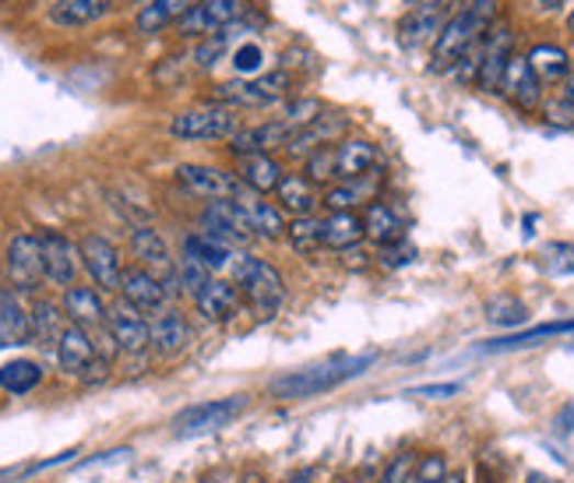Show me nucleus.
<instances>
[{
	"mask_svg": "<svg viewBox=\"0 0 574 483\" xmlns=\"http://www.w3.org/2000/svg\"><path fill=\"white\" fill-rule=\"evenodd\" d=\"M494 19H497V0H469V4H462V11H454L444 22L441 36L434 40L430 71L441 75L459 68V60L486 36Z\"/></svg>",
	"mask_w": 574,
	"mask_h": 483,
	"instance_id": "1",
	"label": "nucleus"
},
{
	"mask_svg": "<svg viewBox=\"0 0 574 483\" xmlns=\"http://www.w3.org/2000/svg\"><path fill=\"white\" fill-rule=\"evenodd\" d=\"M229 276L236 282V290L244 293L250 314H255L258 322H272L285 300V282L275 265H268L265 258H255V255H233Z\"/></svg>",
	"mask_w": 574,
	"mask_h": 483,
	"instance_id": "2",
	"label": "nucleus"
},
{
	"mask_svg": "<svg viewBox=\"0 0 574 483\" xmlns=\"http://www.w3.org/2000/svg\"><path fill=\"white\" fill-rule=\"evenodd\" d=\"M374 357H357V360H331V363H317V368H303V371H290L275 378L268 392H272L279 403H303V398H314L320 392H331L346 385V381L360 378Z\"/></svg>",
	"mask_w": 574,
	"mask_h": 483,
	"instance_id": "3",
	"label": "nucleus"
},
{
	"mask_svg": "<svg viewBox=\"0 0 574 483\" xmlns=\"http://www.w3.org/2000/svg\"><path fill=\"white\" fill-rule=\"evenodd\" d=\"M293 89V75L279 68V71H268V75H255V78H236V81H223V86L212 89L209 103L218 106H229V110H265V106H275L282 103L285 96Z\"/></svg>",
	"mask_w": 574,
	"mask_h": 483,
	"instance_id": "4",
	"label": "nucleus"
},
{
	"mask_svg": "<svg viewBox=\"0 0 574 483\" xmlns=\"http://www.w3.org/2000/svg\"><path fill=\"white\" fill-rule=\"evenodd\" d=\"M240 131V116L229 106L205 103L194 110H183L170 121V135L177 142H223Z\"/></svg>",
	"mask_w": 574,
	"mask_h": 483,
	"instance_id": "5",
	"label": "nucleus"
},
{
	"mask_svg": "<svg viewBox=\"0 0 574 483\" xmlns=\"http://www.w3.org/2000/svg\"><path fill=\"white\" fill-rule=\"evenodd\" d=\"M57 363H60L64 374L86 381V385H92V381H103L106 371H110V360L99 357V349L89 339V332L78 328V325H67L64 336L57 339Z\"/></svg>",
	"mask_w": 574,
	"mask_h": 483,
	"instance_id": "6",
	"label": "nucleus"
},
{
	"mask_svg": "<svg viewBox=\"0 0 574 483\" xmlns=\"http://www.w3.org/2000/svg\"><path fill=\"white\" fill-rule=\"evenodd\" d=\"M247 403H250V395H226V398H209V403L188 406L183 413H177L173 435L198 438V435H209V430H223L236 420V416H244Z\"/></svg>",
	"mask_w": 574,
	"mask_h": 483,
	"instance_id": "7",
	"label": "nucleus"
},
{
	"mask_svg": "<svg viewBox=\"0 0 574 483\" xmlns=\"http://www.w3.org/2000/svg\"><path fill=\"white\" fill-rule=\"evenodd\" d=\"M201 233L212 240H223L226 247H244L258 237L255 223H250V212L244 202H209L201 212Z\"/></svg>",
	"mask_w": 574,
	"mask_h": 483,
	"instance_id": "8",
	"label": "nucleus"
},
{
	"mask_svg": "<svg viewBox=\"0 0 574 483\" xmlns=\"http://www.w3.org/2000/svg\"><path fill=\"white\" fill-rule=\"evenodd\" d=\"M4 265H8V279L14 293H36L46 279L40 233H19V237H11Z\"/></svg>",
	"mask_w": 574,
	"mask_h": 483,
	"instance_id": "9",
	"label": "nucleus"
},
{
	"mask_svg": "<svg viewBox=\"0 0 574 483\" xmlns=\"http://www.w3.org/2000/svg\"><path fill=\"white\" fill-rule=\"evenodd\" d=\"M177 180H180V184L188 188L191 194L209 198V202H229V198H233V202H244V198L250 194V191L240 184V177L218 170V166L183 162L180 170H177Z\"/></svg>",
	"mask_w": 574,
	"mask_h": 483,
	"instance_id": "10",
	"label": "nucleus"
},
{
	"mask_svg": "<svg viewBox=\"0 0 574 483\" xmlns=\"http://www.w3.org/2000/svg\"><path fill=\"white\" fill-rule=\"evenodd\" d=\"M515 46V32L508 22H494L486 29V36L480 40V75H476V89L483 92H500L504 71H508V60Z\"/></svg>",
	"mask_w": 574,
	"mask_h": 483,
	"instance_id": "11",
	"label": "nucleus"
},
{
	"mask_svg": "<svg viewBox=\"0 0 574 483\" xmlns=\"http://www.w3.org/2000/svg\"><path fill=\"white\" fill-rule=\"evenodd\" d=\"M78 251H81V265L86 272L92 276L95 290L103 293H121V279H124V265H121V251L99 233H86L78 240Z\"/></svg>",
	"mask_w": 574,
	"mask_h": 483,
	"instance_id": "12",
	"label": "nucleus"
},
{
	"mask_svg": "<svg viewBox=\"0 0 574 483\" xmlns=\"http://www.w3.org/2000/svg\"><path fill=\"white\" fill-rule=\"evenodd\" d=\"M40 251H43V269L46 279L54 287L71 290L78 279V265H81V251L71 237H64L60 229H43L40 233Z\"/></svg>",
	"mask_w": 574,
	"mask_h": 483,
	"instance_id": "13",
	"label": "nucleus"
},
{
	"mask_svg": "<svg viewBox=\"0 0 574 483\" xmlns=\"http://www.w3.org/2000/svg\"><path fill=\"white\" fill-rule=\"evenodd\" d=\"M131 251H134V258L142 261V269H148L151 276H159L166 282L170 296L180 293V287H177V261L170 258V247H166V240L159 237L156 229H151V226L134 229L131 233Z\"/></svg>",
	"mask_w": 574,
	"mask_h": 483,
	"instance_id": "14",
	"label": "nucleus"
},
{
	"mask_svg": "<svg viewBox=\"0 0 574 483\" xmlns=\"http://www.w3.org/2000/svg\"><path fill=\"white\" fill-rule=\"evenodd\" d=\"M106 325L113 332V342L121 353H145L151 346V325L145 322V314L138 307H131L127 300H116V304L106 311Z\"/></svg>",
	"mask_w": 574,
	"mask_h": 483,
	"instance_id": "15",
	"label": "nucleus"
},
{
	"mask_svg": "<svg viewBox=\"0 0 574 483\" xmlns=\"http://www.w3.org/2000/svg\"><path fill=\"white\" fill-rule=\"evenodd\" d=\"M240 14H244V0H201L177 29L180 36H215V32L233 29L240 22Z\"/></svg>",
	"mask_w": 574,
	"mask_h": 483,
	"instance_id": "16",
	"label": "nucleus"
},
{
	"mask_svg": "<svg viewBox=\"0 0 574 483\" xmlns=\"http://www.w3.org/2000/svg\"><path fill=\"white\" fill-rule=\"evenodd\" d=\"M194 307H198V314H201L205 322L226 325V322L236 318V314H240L244 293L236 290V282H229V279H209L205 287L198 290Z\"/></svg>",
	"mask_w": 574,
	"mask_h": 483,
	"instance_id": "17",
	"label": "nucleus"
},
{
	"mask_svg": "<svg viewBox=\"0 0 574 483\" xmlns=\"http://www.w3.org/2000/svg\"><path fill=\"white\" fill-rule=\"evenodd\" d=\"M293 138H296V131L275 116V121H268V124L236 131V135L229 138V153L236 159H244V156H255V153H272V148H285Z\"/></svg>",
	"mask_w": 574,
	"mask_h": 483,
	"instance_id": "18",
	"label": "nucleus"
},
{
	"mask_svg": "<svg viewBox=\"0 0 574 483\" xmlns=\"http://www.w3.org/2000/svg\"><path fill=\"white\" fill-rule=\"evenodd\" d=\"M500 96L511 99L521 113H532L543 103V81H539V75L532 71V64L526 57L515 54L508 60V71H504V81H500Z\"/></svg>",
	"mask_w": 574,
	"mask_h": 483,
	"instance_id": "19",
	"label": "nucleus"
},
{
	"mask_svg": "<svg viewBox=\"0 0 574 483\" xmlns=\"http://www.w3.org/2000/svg\"><path fill=\"white\" fill-rule=\"evenodd\" d=\"M121 293L131 307H138L142 314H159L166 311V300H170V290H166V282L159 276H151L142 265H134V269H124V279H121Z\"/></svg>",
	"mask_w": 574,
	"mask_h": 483,
	"instance_id": "20",
	"label": "nucleus"
},
{
	"mask_svg": "<svg viewBox=\"0 0 574 483\" xmlns=\"http://www.w3.org/2000/svg\"><path fill=\"white\" fill-rule=\"evenodd\" d=\"M64 314H67V325H78V328H86L89 336H95V332H103L110 328L106 325V304H103V296H99L95 287H75L71 290H64Z\"/></svg>",
	"mask_w": 574,
	"mask_h": 483,
	"instance_id": "21",
	"label": "nucleus"
},
{
	"mask_svg": "<svg viewBox=\"0 0 574 483\" xmlns=\"http://www.w3.org/2000/svg\"><path fill=\"white\" fill-rule=\"evenodd\" d=\"M444 4H413V11H405L398 19V46L416 49L430 40L441 36L444 29Z\"/></svg>",
	"mask_w": 574,
	"mask_h": 483,
	"instance_id": "22",
	"label": "nucleus"
},
{
	"mask_svg": "<svg viewBox=\"0 0 574 483\" xmlns=\"http://www.w3.org/2000/svg\"><path fill=\"white\" fill-rule=\"evenodd\" d=\"M236 177H240V184L250 191V194H272L279 191V184L285 180V170L282 162L272 159V153H255V156H244L236 162Z\"/></svg>",
	"mask_w": 574,
	"mask_h": 483,
	"instance_id": "23",
	"label": "nucleus"
},
{
	"mask_svg": "<svg viewBox=\"0 0 574 483\" xmlns=\"http://www.w3.org/2000/svg\"><path fill=\"white\" fill-rule=\"evenodd\" d=\"M378 148L367 138H346L335 145V177L342 180H360L378 170Z\"/></svg>",
	"mask_w": 574,
	"mask_h": 483,
	"instance_id": "24",
	"label": "nucleus"
},
{
	"mask_svg": "<svg viewBox=\"0 0 574 483\" xmlns=\"http://www.w3.org/2000/svg\"><path fill=\"white\" fill-rule=\"evenodd\" d=\"M198 4L201 0H148V4L138 11V19H134V29H138L142 36H156V32H162V29L180 25Z\"/></svg>",
	"mask_w": 574,
	"mask_h": 483,
	"instance_id": "25",
	"label": "nucleus"
},
{
	"mask_svg": "<svg viewBox=\"0 0 574 483\" xmlns=\"http://www.w3.org/2000/svg\"><path fill=\"white\" fill-rule=\"evenodd\" d=\"M116 0H54L49 4V25L57 29H86L113 11Z\"/></svg>",
	"mask_w": 574,
	"mask_h": 483,
	"instance_id": "26",
	"label": "nucleus"
},
{
	"mask_svg": "<svg viewBox=\"0 0 574 483\" xmlns=\"http://www.w3.org/2000/svg\"><path fill=\"white\" fill-rule=\"evenodd\" d=\"M363 233L367 240H374L378 247H392L405 240V220L387 202H370L363 212Z\"/></svg>",
	"mask_w": 574,
	"mask_h": 483,
	"instance_id": "27",
	"label": "nucleus"
},
{
	"mask_svg": "<svg viewBox=\"0 0 574 483\" xmlns=\"http://www.w3.org/2000/svg\"><path fill=\"white\" fill-rule=\"evenodd\" d=\"M188 342H191V328L183 322V314L173 307L159 311L156 322H151V349L162 357H173L180 349H188Z\"/></svg>",
	"mask_w": 574,
	"mask_h": 483,
	"instance_id": "28",
	"label": "nucleus"
},
{
	"mask_svg": "<svg viewBox=\"0 0 574 483\" xmlns=\"http://www.w3.org/2000/svg\"><path fill=\"white\" fill-rule=\"evenodd\" d=\"M32 342V322L29 311L14 290L0 293V346H25Z\"/></svg>",
	"mask_w": 574,
	"mask_h": 483,
	"instance_id": "29",
	"label": "nucleus"
},
{
	"mask_svg": "<svg viewBox=\"0 0 574 483\" xmlns=\"http://www.w3.org/2000/svg\"><path fill=\"white\" fill-rule=\"evenodd\" d=\"M346 131V116H331L328 121V113L320 116L317 124H311L307 131H300V135L285 145V153H293V156H311V153H317V148H325V145H331L335 138H339Z\"/></svg>",
	"mask_w": 574,
	"mask_h": 483,
	"instance_id": "30",
	"label": "nucleus"
},
{
	"mask_svg": "<svg viewBox=\"0 0 574 483\" xmlns=\"http://www.w3.org/2000/svg\"><path fill=\"white\" fill-rule=\"evenodd\" d=\"M275 194H279V209H290L296 220L300 215H314V205L320 202L314 191V180H307V173H285Z\"/></svg>",
	"mask_w": 574,
	"mask_h": 483,
	"instance_id": "31",
	"label": "nucleus"
},
{
	"mask_svg": "<svg viewBox=\"0 0 574 483\" xmlns=\"http://www.w3.org/2000/svg\"><path fill=\"white\" fill-rule=\"evenodd\" d=\"M363 233V215L357 212H331L325 220V247L331 251H349V247H360Z\"/></svg>",
	"mask_w": 574,
	"mask_h": 483,
	"instance_id": "32",
	"label": "nucleus"
},
{
	"mask_svg": "<svg viewBox=\"0 0 574 483\" xmlns=\"http://www.w3.org/2000/svg\"><path fill=\"white\" fill-rule=\"evenodd\" d=\"M64 307H57L54 300H36L29 307V322H32V339L40 346H57V339L64 336Z\"/></svg>",
	"mask_w": 574,
	"mask_h": 483,
	"instance_id": "33",
	"label": "nucleus"
},
{
	"mask_svg": "<svg viewBox=\"0 0 574 483\" xmlns=\"http://www.w3.org/2000/svg\"><path fill=\"white\" fill-rule=\"evenodd\" d=\"M244 205H247V212H250V223H255L258 237H265V240H282L285 233H290V223H285L282 209L272 205V202H265L261 194H247Z\"/></svg>",
	"mask_w": 574,
	"mask_h": 483,
	"instance_id": "34",
	"label": "nucleus"
},
{
	"mask_svg": "<svg viewBox=\"0 0 574 483\" xmlns=\"http://www.w3.org/2000/svg\"><path fill=\"white\" fill-rule=\"evenodd\" d=\"M526 60L532 64V71L539 75V81H564L571 75V57H567V49L564 46H553V43H539L532 46Z\"/></svg>",
	"mask_w": 574,
	"mask_h": 483,
	"instance_id": "35",
	"label": "nucleus"
},
{
	"mask_svg": "<svg viewBox=\"0 0 574 483\" xmlns=\"http://www.w3.org/2000/svg\"><path fill=\"white\" fill-rule=\"evenodd\" d=\"M43 381V368L36 360H8L4 368H0V389L8 395H29L36 392Z\"/></svg>",
	"mask_w": 574,
	"mask_h": 483,
	"instance_id": "36",
	"label": "nucleus"
},
{
	"mask_svg": "<svg viewBox=\"0 0 574 483\" xmlns=\"http://www.w3.org/2000/svg\"><path fill=\"white\" fill-rule=\"evenodd\" d=\"M183 251H191L194 258L205 261L209 272H223L233 265V247H226L223 240L205 237V233H191V237L183 240Z\"/></svg>",
	"mask_w": 574,
	"mask_h": 483,
	"instance_id": "37",
	"label": "nucleus"
},
{
	"mask_svg": "<svg viewBox=\"0 0 574 483\" xmlns=\"http://www.w3.org/2000/svg\"><path fill=\"white\" fill-rule=\"evenodd\" d=\"M290 244H293V251L300 255H311L317 251V247H325V220H317V215H300V220L290 223Z\"/></svg>",
	"mask_w": 574,
	"mask_h": 483,
	"instance_id": "38",
	"label": "nucleus"
},
{
	"mask_svg": "<svg viewBox=\"0 0 574 483\" xmlns=\"http://www.w3.org/2000/svg\"><path fill=\"white\" fill-rule=\"evenodd\" d=\"M325 113H328V110H325V103H320L317 96H300V99H293V103H285V110H282L279 121H285V124H290V127L296 131V135H300V131H307L311 124H317Z\"/></svg>",
	"mask_w": 574,
	"mask_h": 483,
	"instance_id": "39",
	"label": "nucleus"
},
{
	"mask_svg": "<svg viewBox=\"0 0 574 483\" xmlns=\"http://www.w3.org/2000/svg\"><path fill=\"white\" fill-rule=\"evenodd\" d=\"M374 191H378L374 184H363V177L360 180H346V184H335V188L325 191V205L331 212H352V205L367 202Z\"/></svg>",
	"mask_w": 574,
	"mask_h": 483,
	"instance_id": "40",
	"label": "nucleus"
},
{
	"mask_svg": "<svg viewBox=\"0 0 574 483\" xmlns=\"http://www.w3.org/2000/svg\"><path fill=\"white\" fill-rule=\"evenodd\" d=\"M209 279H215V276L209 272V265H205V261L194 258L191 251H183V255H180V261H177V287H180V293L198 296V290L205 287Z\"/></svg>",
	"mask_w": 574,
	"mask_h": 483,
	"instance_id": "41",
	"label": "nucleus"
},
{
	"mask_svg": "<svg viewBox=\"0 0 574 483\" xmlns=\"http://www.w3.org/2000/svg\"><path fill=\"white\" fill-rule=\"evenodd\" d=\"M486 318L494 325H504V328H518L529 322V307L521 304L518 296H497L486 304Z\"/></svg>",
	"mask_w": 574,
	"mask_h": 483,
	"instance_id": "42",
	"label": "nucleus"
},
{
	"mask_svg": "<svg viewBox=\"0 0 574 483\" xmlns=\"http://www.w3.org/2000/svg\"><path fill=\"white\" fill-rule=\"evenodd\" d=\"M547 336H574V322H550V325H539V328L521 332V336H508V339H500V342H489L486 349H518V346H532V342L547 339Z\"/></svg>",
	"mask_w": 574,
	"mask_h": 483,
	"instance_id": "43",
	"label": "nucleus"
},
{
	"mask_svg": "<svg viewBox=\"0 0 574 483\" xmlns=\"http://www.w3.org/2000/svg\"><path fill=\"white\" fill-rule=\"evenodd\" d=\"M448 476L451 473H448L444 452H427V456L416 459V470H413V476L405 480V483H444Z\"/></svg>",
	"mask_w": 574,
	"mask_h": 483,
	"instance_id": "44",
	"label": "nucleus"
},
{
	"mask_svg": "<svg viewBox=\"0 0 574 483\" xmlns=\"http://www.w3.org/2000/svg\"><path fill=\"white\" fill-rule=\"evenodd\" d=\"M229 43H233V29H223V32H215V36H205L201 40V46L194 49V64L198 68H212V64H218L226 57Z\"/></svg>",
	"mask_w": 574,
	"mask_h": 483,
	"instance_id": "45",
	"label": "nucleus"
},
{
	"mask_svg": "<svg viewBox=\"0 0 574 483\" xmlns=\"http://www.w3.org/2000/svg\"><path fill=\"white\" fill-rule=\"evenodd\" d=\"M543 269L550 276H574V247L564 244V240H556V244H547L543 247Z\"/></svg>",
	"mask_w": 574,
	"mask_h": 483,
	"instance_id": "46",
	"label": "nucleus"
},
{
	"mask_svg": "<svg viewBox=\"0 0 574 483\" xmlns=\"http://www.w3.org/2000/svg\"><path fill=\"white\" fill-rule=\"evenodd\" d=\"M328 177H335V145H325V148H317V153L307 156V180L325 184Z\"/></svg>",
	"mask_w": 574,
	"mask_h": 483,
	"instance_id": "47",
	"label": "nucleus"
},
{
	"mask_svg": "<svg viewBox=\"0 0 574 483\" xmlns=\"http://www.w3.org/2000/svg\"><path fill=\"white\" fill-rule=\"evenodd\" d=\"M261 60H265V49H261L258 43H244V46L233 54V68L240 71L244 78H255V71L261 68Z\"/></svg>",
	"mask_w": 574,
	"mask_h": 483,
	"instance_id": "48",
	"label": "nucleus"
},
{
	"mask_svg": "<svg viewBox=\"0 0 574 483\" xmlns=\"http://www.w3.org/2000/svg\"><path fill=\"white\" fill-rule=\"evenodd\" d=\"M413 470H416V456L413 452H398L392 462L384 465V473L378 476V483H405L413 476Z\"/></svg>",
	"mask_w": 574,
	"mask_h": 483,
	"instance_id": "49",
	"label": "nucleus"
},
{
	"mask_svg": "<svg viewBox=\"0 0 574 483\" xmlns=\"http://www.w3.org/2000/svg\"><path fill=\"white\" fill-rule=\"evenodd\" d=\"M543 116L553 124V127H574V103L567 96H556L543 106Z\"/></svg>",
	"mask_w": 574,
	"mask_h": 483,
	"instance_id": "50",
	"label": "nucleus"
},
{
	"mask_svg": "<svg viewBox=\"0 0 574 483\" xmlns=\"http://www.w3.org/2000/svg\"><path fill=\"white\" fill-rule=\"evenodd\" d=\"M381 261L387 265V269H402V265L416 261V247L409 240H398L392 247H381Z\"/></svg>",
	"mask_w": 574,
	"mask_h": 483,
	"instance_id": "51",
	"label": "nucleus"
},
{
	"mask_svg": "<svg viewBox=\"0 0 574 483\" xmlns=\"http://www.w3.org/2000/svg\"><path fill=\"white\" fill-rule=\"evenodd\" d=\"M459 392H462V385H419V389H413V395H419V398H451Z\"/></svg>",
	"mask_w": 574,
	"mask_h": 483,
	"instance_id": "52",
	"label": "nucleus"
},
{
	"mask_svg": "<svg viewBox=\"0 0 574 483\" xmlns=\"http://www.w3.org/2000/svg\"><path fill=\"white\" fill-rule=\"evenodd\" d=\"M342 255V265H346V269H367V251H363V247H349V251H339Z\"/></svg>",
	"mask_w": 574,
	"mask_h": 483,
	"instance_id": "53",
	"label": "nucleus"
},
{
	"mask_svg": "<svg viewBox=\"0 0 574 483\" xmlns=\"http://www.w3.org/2000/svg\"><path fill=\"white\" fill-rule=\"evenodd\" d=\"M561 96H567L571 103H574V71H571V75L564 78V92H561Z\"/></svg>",
	"mask_w": 574,
	"mask_h": 483,
	"instance_id": "54",
	"label": "nucleus"
},
{
	"mask_svg": "<svg viewBox=\"0 0 574 483\" xmlns=\"http://www.w3.org/2000/svg\"><path fill=\"white\" fill-rule=\"evenodd\" d=\"M526 483H556V480L553 476H543V473H529Z\"/></svg>",
	"mask_w": 574,
	"mask_h": 483,
	"instance_id": "55",
	"label": "nucleus"
},
{
	"mask_svg": "<svg viewBox=\"0 0 574 483\" xmlns=\"http://www.w3.org/2000/svg\"><path fill=\"white\" fill-rule=\"evenodd\" d=\"M285 483H311V476H307V473H293Z\"/></svg>",
	"mask_w": 574,
	"mask_h": 483,
	"instance_id": "56",
	"label": "nucleus"
},
{
	"mask_svg": "<svg viewBox=\"0 0 574 483\" xmlns=\"http://www.w3.org/2000/svg\"><path fill=\"white\" fill-rule=\"evenodd\" d=\"M244 483H268L265 476H258V473H250V476H244Z\"/></svg>",
	"mask_w": 574,
	"mask_h": 483,
	"instance_id": "57",
	"label": "nucleus"
},
{
	"mask_svg": "<svg viewBox=\"0 0 574 483\" xmlns=\"http://www.w3.org/2000/svg\"><path fill=\"white\" fill-rule=\"evenodd\" d=\"M444 483H465V476H462V473H451V476H448Z\"/></svg>",
	"mask_w": 574,
	"mask_h": 483,
	"instance_id": "58",
	"label": "nucleus"
},
{
	"mask_svg": "<svg viewBox=\"0 0 574 483\" xmlns=\"http://www.w3.org/2000/svg\"><path fill=\"white\" fill-rule=\"evenodd\" d=\"M413 4H444V0H413Z\"/></svg>",
	"mask_w": 574,
	"mask_h": 483,
	"instance_id": "59",
	"label": "nucleus"
},
{
	"mask_svg": "<svg viewBox=\"0 0 574 483\" xmlns=\"http://www.w3.org/2000/svg\"><path fill=\"white\" fill-rule=\"evenodd\" d=\"M567 29H571V32H574V11H571V14H567Z\"/></svg>",
	"mask_w": 574,
	"mask_h": 483,
	"instance_id": "60",
	"label": "nucleus"
},
{
	"mask_svg": "<svg viewBox=\"0 0 574 483\" xmlns=\"http://www.w3.org/2000/svg\"><path fill=\"white\" fill-rule=\"evenodd\" d=\"M331 483H352V480H346V476H339V480H331Z\"/></svg>",
	"mask_w": 574,
	"mask_h": 483,
	"instance_id": "61",
	"label": "nucleus"
},
{
	"mask_svg": "<svg viewBox=\"0 0 574 483\" xmlns=\"http://www.w3.org/2000/svg\"><path fill=\"white\" fill-rule=\"evenodd\" d=\"M205 483H218V480H205Z\"/></svg>",
	"mask_w": 574,
	"mask_h": 483,
	"instance_id": "62",
	"label": "nucleus"
},
{
	"mask_svg": "<svg viewBox=\"0 0 574 483\" xmlns=\"http://www.w3.org/2000/svg\"><path fill=\"white\" fill-rule=\"evenodd\" d=\"M465 4H469V0H465Z\"/></svg>",
	"mask_w": 574,
	"mask_h": 483,
	"instance_id": "63",
	"label": "nucleus"
}]
</instances>
